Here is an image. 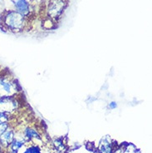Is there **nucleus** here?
Instances as JSON below:
<instances>
[{"label": "nucleus", "instance_id": "nucleus-1", "mask_svg": "<svg viewBox=\"0 0 152 153\" xmlns=\"http://www.w3.org/2000/svg\"><path fill=\"white\" fill-rule=\"evenodd\" d=\"M5 29L13 33H19L24 29L26 25L25 17L16 10H9L4 14L3 23Z\"/></svg>", "mask_w": 152, "mask_h": 153}, {"label": "nucleus", "instance_id": "nucleus-2", "mask_svg": "<svg viewBox=\"0 0 152 153\" xmlns=\"http://www.w3.org/2000/svg\"><path fill=\"white\" fill-rule=\"evenodd\" d=\"M17 81L8 76H0V97H14L18 94Z\"/></svg>", "mask_w": 152, "mask_h": 153}, {"label": "nucleus", "instance_id": "nucleus-3", "mask_svg": "<svg viewBox=\"0 0 152 153\" xmlns=\"http://www.w3.org/2000/svg\"><path fill=\"white\" fill-rule=\"evenodd\" d=\"M67 5V0H49L47 5V15L54 20L58 19Z\"/></svg>", "mask_w": 152, "mask_h": 153}, {"label": "nucleus", "instance_id": "nucleus-4", "mask_svg": "<svg viewBox=\"0 0 152 153\" xmlns=\"http://www.w3.org/2000/svg\"><path fill=\"white\" fill-rule=\"evenodd\" d=\"M15 97H0V112L8 114L15 111L18 107V102Z\"/></svg>", "mask_w": 152, "mask_h": 153}, {"label": "nucleus", "instance_id": "nucleus-5", "mask_svg": "<svg viewBox=\"0 0 152 153\" xmlns=\"http://www.w3.org/2000/svg\"><path fill=\"white\" fill-rule=\"evenodd\" d=\"M15 10L20 13L24 17L30 13V4L27 0H12Z\"/></svg>", "mask_w": 152, "mask_h": 153}, {"label": "nucleus", "instance_id": "nucleus-6", "mask_svg": "<svg viewBox=\"0 0 152 153\" xmlns=\"http://www.w3.org/2000/svg\"><path fill=\"white\" fill-rule=\"evenodd\" d=\"M13 132L11 130H5L3 133L0 134V143L4 146H8L11 145L13 141Z\"/></svg>", "mask_w": 152, "mask_h": 153}, {"label": "nucleus", "instance_id": "nucleus-7", "mask_svg": "<svg viewBox=\"0 0 152 153\" xmlns=\"http://www.w3.org/2000/svg\"><path fill=\"white\" fill-rule=\"evenodd\" d=\"M24 142L23 141H20V140H17V139H13V141L11 143V148L13 152H17L23 145Z\"/></svg>", "mask_w": 152, "mask_h": 153}, {"label": "nucleus", "instance_id": "nucleus-8", "mask_svg": "<svg viewBox=\"0 0 152 153\" xmlns=\"http://www.w3.org/2000/svg\"><path fill=\"white\" fill-rule=\"evenodd\" d=\"M25 135L28 138L38 137V132L35 130H33V129H27V130L25 131Z\"/></svg>", "mask_w": 152, "mask_h": 153}, {"label": "nucleus", "instance_id": "nucleus-9", "mask_svg": "<svg viewBox=\"0 0 152 153\" xmlns=\"http://www.w3.org/2000/svg\"><path fill=\"white\" fill-rule=\"evenodd\" d=\"M23 153H41L40 152V150L38 149L37 146H34V147H30L27 149Z\"/></svg>", "mask_w": 152, "mask_h": 153}, {"label": "nucleus", "instance_id": "nucleus-10", "mask_svg": "<svg viewBox=\"0 0 152 153\" xmlns=\"http://www.w3.org/2000/svg\"><path fill=\"white\" fill-rule=\"evenodd\" d=\"M8 123H0V134L8 129Z\"/></svg>", "mask_w": 152, "mask_h": 153}, {"label": "nucleus", "instance_id": "nucleus-11", "mask_svg": "<svg viewBox=\"0 0 152 153\" xmlns=\"http://www.w3.org/2000/svg\"><path fill=\"white\" fill-rule=\"evenodd\" d=\"M116 107H117V104H116V102H111L109 104V107H110V109H115Z\"/></svg>", "mask_w": 152, "mask_h": 153}, {"label": "nucleus", "instance_id": "nucleus-12", "mask_svg": "<svg viewBox=\"0 0 152 153\" xmlns=\"http://www.w3.org/2000/svg\"><path fill=\"white\" fill-rule=\"evenodd\" d=\"M13 153H16V152H13Z\"/></svg>", "mask_w": 152, "mask_h": 153}]
</instances>
